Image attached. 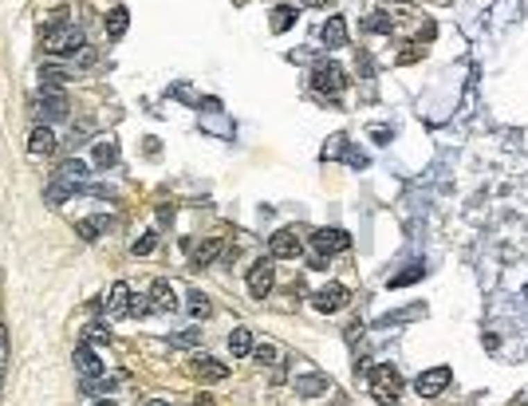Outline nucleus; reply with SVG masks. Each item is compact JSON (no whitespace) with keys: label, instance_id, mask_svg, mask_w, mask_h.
I'll list each match as a JSON object with an SVG mask.
<instances>
[{"label":"nucleus","instance_id":"nucleus-1","mask_svg":"<svg viewBox=\"0 0 528 406\" xmlns=\"http://www.w3.org/2000/svg\"><path fill=\"white\" fill-rule=\"evenodd\" d=\"M371 394H375V403L379 406H394L398 403V394H402V375H398L391 363L375 367L371 371Z\"/></svg>","mask_w":528,"mask_h":406},{"label":"nucleus","instance_id":"nucleus-2","mask_svg":"<svg viewBox=\"0 0 528 406\" xmlns=\"http://www.w3.org/2000/svg\"><path fill=\"white\" fill-rule=\"evenodd\" d=\"M79 48H83V32L75 24H60L51 32H44V51L48 56H75Z\"/></svg>","mask_w":528,"mask_h":406},{"label":"nucleus","instance_id":"nucleus-3","mask_svg":"<svg viewBox=\"0 0 528 406\" xmlns=\"http://www.w3.org/2000/svg\"><path fill=\"white\" fill-rule=\"evenodd\" d=\"M312 87H316L320 95H339V91L347 87V71L339 67V63L323 60V63H316V71H312Z\"/></svg>","mask_w":528,"mask_h":406},{"label":"nucleus","instance_id":"nucleus-4","mask_svg":"<svg viewBox=\"0 0 528 406\" xmlns=\"http://www.w3.org/2000/svg\"><path fill=\"white\" fill-rule=\"evenodd\" d=\"M450 382H454V371L445 367V363H438V367H430V371H422V375H418L414 391L422 394V398H438Z\"/></svg>","mask_w":528,"mask_h":406},{"label":"nucleus","instance_id":"nucleus-5","mask_svg":"<svg viewBox=\"0 0 528 406\" xmlns=\"http://www.w3.org/2000/svg\"><path fill=\"white\" fill-rule=\"evenodd\" d=\"M36 115H40V123H60L67 115V95L60 87H44V95L36 99Z\"/></svg>","mask_w":528,"mask_h":406},{"label":"nucleus","instance_id":"nucleus-6","mask_svg":"<svg viewBox=\"0 0 528 406\" xmlns=\"http://www.w3.org/2000/svg\"><path fill=\"white\" fill-rule=\"evenodd\" d=\"M312 245H316L320 257H332V253H347V248H351V237H347L343 229H316V233H312Z\"/></svg>","mask_w":528,"mask_h":406},{"label":"nucleus","instance_id":"nucleus-7","mask_svg":"<svg viewBox=\"0 0 528 406\" xmlns=\"http://www.w3.org/2000/svg\"><path fill=\"white\" fill-rule=\"evenodd\" d=\"M272 284H276V269H272V260L260 257L253 269H248V292L257 296V300H264V296L272 292Z\"/></svg>","mask_w":528,"mask_h":406},{"label":"nucleus","instance_id":"nucleus-8","mask_svg":"<svg viewBox=\"0 0 528 406\" xmlns=\"http://www.w3.org/2000/svg\"><path fill=\"white\" fill-rule=\"evenodd\" d=\"M312 304H316V312H323V316L343 312L347 308V288H343V284H323L320 292L312 296Z\"/></svg>","mask_w":528,"mask_h":406},{"label":"nucleus","instance_id":"nucleus-9","mask_svg":"<svg viewBox=\"0 0 528 406\" xmlns=\"http://www.w3.org/2000/svg\"><path fill=\"white\" fill-rule=\"evenodd\" d=\"M189 371H194V379H201V382L229 379V363H217L213 355H194L189 359Z\"/></svg>","mask_w":528,"mask_h":406},{"label":"nucleus","instance_id":"nucleus-10","mask_svg":"<svg viewBox=\"0 0 528 406\" xmlns=\"http://www.w3.org/2000/svg\"><path fill=\"white\" fill-rule=\"evenodd\" d=\"M300 248H304V245H300V237H296V229H280V233L272 237L269 253H272L276 260H296V257H300Z\"/></svg>","mask_w":528,"mask_h":406},{"label":"nucleus","instance_id":"nucleus-11","mask_svg":"<svg viewBox=\"0 0 528 406\" xmlns=\"http://www.w3.org/2000/svg\"><path fill=\"white\" fill-rule=\"evenodd\" d=\"M327 391H332V379L323 371H312V375H300L296 379V394L300 398H316V394H327Z\"/></svg>","mask_w":528,"mask_h":406},{"label":"nucleus","instance_id":"nucleus-12","mask_svg":"<svg viewBox=\"0 0 528 406\" xmlns=\"http://www.w3.org/2000/svg\"><path fill=\"white\" fill-rule=\"evenodd\" d=\"M150 312H178V296L166 280H154L150 288Z\"/></svg>","mask_w":528,"mask_h":406},{"label":"nucleus","instance_id":"nucleus-13","mask_svg":"<svg viewBox=\"0 0 528 406\" xmlns=\"http://www.w3.org/2000/svg\"><path fill=\"white\" fill-rule=\"evenodd\" d=\"M75 367H79V375H83V379H95V375H103V363H99V355H95L87 344L75 347Z\"/></svg>","mask_w":528,"mask_h":406},{"label":"nucleus","instance_id":"nucleus-14","mask_svg":"<svg viewBox=\"0 0 528 406\" xmlns=\"http://www.w3.org/2000/svg\"><path fill=\"white\" fill-rule=\"evenodd\" d=\"M323 44L327 48H347V20L343 16H327V24H323Z\"/></svg>","mask_w":528,"mask_h":406},{"label":"nucleus","instance_id":"nucleus-15","mask_svg":"<svg viewBox=\"0 0 528 406\" xmlns=\"http://www.w3.org/2000/svg\"><path fill=\"white\" fill-rule=\"evenodd\" d=\"M56 178L60 182H67L71 189H83V182H87V166L79 158H71V162H63L60 170H56Z\"/></svg>","mask_w":528,"mask_h":406},{"label":"nucleus","instance_id":"nucleus-16","mask_svg":"<svg viewBox=\"0 0 528 406\" xmlns=\"http://www.w3.org/2000/svg\"><path fill=\"white\" fill-rule=\"evenodd\" d=\"M126 308H130V284L119 280L111 288V296H107V312H111V316H126Z\"/></svg>","mask_w":528,"mask_h":406},{"label":"nucleus","instance_id":"nucleus-17","mask_svg":"<svg viewBox=\"0 0 528 406\" xmlns=\"http://www.w3.org/2000/svg\"><path fill=\"white\" fill-rule=\"evenodd\" d=\"M28 150H32V154H44V158H48V154H56V135H51L48 126H36V130H32V138H28Z\"/></svg>","mask_w":528,"mask_h":406},{"label":"nucleus","instance_id":"nucleus-18","mask_svg":"<svg viewBox=\"0 0 528 406\" xmlns=\"http://www.w3.org/2000/svg\"><path fill=\"white\" fill-rule=\"evenodd\" d=\"M126 28H130V12L119 4V8H111V12H107V36H111V40H123Z\"/></svg>","mask_w":528,"mask_h":406},{"label":"nucleus","instance_id":"nucleus-19","mask_svg":"<svg viewBox=\"0 0 528 406\" xmlns=\"http://www.w3.org/2000/svg\"><path fill=\"white\" fill-rule=\"evenodd\" d=\"M119 162V142L114 138H95V166H114Z\"/></svg>","mask_w":528,"mask_h":406},{"label":"nucleus","instance_id":"nucleus-20","mask_svg":"<svg viewBox=\"0 0 528 406\" xmlns=\"http://www.w3.org/2000/svg\"><path fill=\"white\" fill-rule=\"evenodd\" d=\"M229 351H233V359L253 355V332H248V328H233V335H229Z\"/></svg>","mask_w":528,"mask_h":406},{"label":"nucleus","instance_id":"nucleus-21","mask_svg":"<svg viewBox=\"0 0 528 406\" xmlns=\"http://www.w3.org/2000/svg\"><path fill=\"white\" fill-rule=\"evenodd\" d=\"M107 229H111V217H87V221L75 225V233L83 241H99V233H107Z\"/></svg>","mask_w":528,"mask_h":406},{"label":"nucleus","instance_id":"nucleus-22","mask_svg":"<svg viewBox=\"0 0 528 406\" xmlns=\"http://www.w3.org/2000/svg\"><path fill=\"white\" fill-rule=\"evenodd\" d=\"M217 253H221V237H209L205 245L194 253V269H209V264L217 260Z\"/></svg>","mask_w":528,"mask_h":406},{"label":"nucleus","instance_id":"nucleus-23","mask_svg":"<svg viewBox=\"0 0 528 406\" xmlns=\"http://www.w3.org/2000/svg\"><path fill=\"white\" fill-rule=\"evenodd\" d=\"M75 189L67 182H60V178H51L48 182V189H44V201H48V205H63V201H67V197H71Z\"/></svg>","mask_w":528,"mask_h":406},{"label":"nucleus","instance_id":"nucleus-24","mask_svg":"<svg viewBox=\"0 0 528 406\" xmlns=\"http://www.w3.org/2000/svg\"><path fill=\"white\" fill-rule=\"evenodd\" d=\"M422 264H406L402 272H394L391 280H386V288H406V284H414V280H422Z\"/></svg>","mask_w":528,"mask_h":406},{"label":"nucleus","instance_id":"nucleus-25","mask_svg":"<svg viewBox=\"0 0 528 406\" xmlns=\"http://www.w3.org/2000/svg\"><path fill=\"white\" fill-rule=\"evenodd\" d=\"M296 24V8L292 4H280V8H272V32H288Z\"/></svg>","mask_w":528,"mask_h":406},{"label":"nucleus","instance_id":"nucleus-26","mask_svg":"<svg viewBox=\"0 0 528 406\" xmlns=\"http://www.w3.org/2000/svg\"><path fill=\"white\" fill-rule=\"evenodd\" d=\"M185 308H189V316H194V320H205L209 312H213V304H209L205 292H189V304H185Z\"/></svg>","mask_w":528,"mask_h":406},{"label":"nucleus","instance_id":"nucleus-27","mask_svg":"<svg viewBox=\"0 0 528 406\" xmlns=\"http://www.w3.org/2000/svg\"><path fill=\"white\" fill-rule=\"evenodd\" d=\"M363 28H367V32H391V16L386 12H371L367 20H363Z\"/></svg>","mask_w":528,"mask_h":406},{"label":"nucleus","instance_id":"nucleus-28","mask_svg":"<svg viewBox=\"0 0 528 406\" xmlns=\"http://www.w3.org/2000/svg\"><path fill=\"white\" fill-rule=\"evenodd\" d=\"M154 245H158V237H154V233H142L135 245H130V253H135V257H146V253H154Z\"/></svg>","mask_w":528,"mask_h":406},{"label":"nucleus","instance_id":"nucleus-29","mask_svg":"<svg viewBox=\"0 0 528 406\" xmlns=\"http://www.w3.org/2000/svg\"><path fill=\"white\" fill-rule=\"evenodd\" d=\"M253 359H257L260 367H269V363H276V347H272V344H260V347H253Z\"/></svg>","mask_w":528,"mask_h":406},{"label":"nucleus","instance_id":"nucleus-30","mask_svg":"<svg viewBox=\"0 0 528 406\" xmlns=\"http://www.w3.org/2000/svg\"><path fill=\"white\" fill-rule=\"evenodd\" d=\"M40 79H44V87H63L67 71H60V67H44V71H40Z\"/></svg>","mask_w":528,"mask_h":406},{"label":"nucleus","instance_id":"nucleus-31","mask_svg":"<svg viewBox=\"0 0 528 406\" xmlns=\"http://www.w3.org/2000/svg\"><path fill=\"white\" fill-rule=\"evenodd\" d=\"M4 371H8V328L0 323V382H4Z\"/></svg>","mask_w":528,"mask_h":406},{"label":"nucleus","instance_id":"nucleus-32","mask_svg":"<svg viewBox=\"0 0 528 406\" xmlns=\"http://www.w3.org/2000/svg\"><path fill=\"white\" fill-rule=\"evenodd\" d=\"M126 316H150V296H130V308Z\"/></svg>","mask_w":528,"mask_h":406},{"label":"nucleus","instance_id":"nucleus-33","mask_svg":"<svg viewBox=\"0 0 528 406\" xmlns=\"http://www.w3.org/2000/svg\"><path fill=\"white\" fill-rule=\"evenodd\" d=\"M343 146H347V138H343V135H332V138H327V146H323V158H335V154H343Z\"/></svg>","mask_w":528,"mask_h":406},{"label":"nucleus","instance_id":"nucleus-34","mask_svg":"<svg viewBox=\"0 0 528 406\" xmlns=\"http://www.w3.org/2000/svg\"><path fill=\"white\" fill-rule=\"evenodd\" d=\"M170 344L173 347H194V344H201V332H178Z\"/></svg>","mask_w":528,"mask_h":406},{"label":"nucleus","instance_id":"nucleus-35","mask_svg":"<svg viewBox=\"0 0 528 406\" xmlns=\"http://www.w3.org/2000/svg\"><path fill=\"white\" fill-rule=\"evenodd\" d=\"M83 339L87 344H103V339H107V328H103V323H91V328L83 332Z\"/></svg>","mask_w":528,"mask_h":406},{"label":"nucleus","instance_id":"nucleus-36","mask_svg":"<svg viewBox=\"0 0 528 406\" xmlns=\"http://www.w3.org/2000/svg\"><path fill=\"white\" fill-rule=\"evenodd\" d=\"M343 158L351 162L355 170H363V166H367V154H363V150H351V146H343Z\"/></svg>","mask_w":528,"mask_h":406},{"label":"nucleus","instance_id":"nucleus-37","mask_svg":"<svg viewBox=\"0 0 528 406\" xmlns=\"http://www.w3.org/2000/svg\"><path fill=\"white\" fill-rule=\"evenodd\" d=\"M414 60H418V48H414V44H410V48H406L402 56H398V63H414Z\"/></svg>","mask_w":528,"mask_h":406},{"label":"nucleus","instance_id":"nucleus-38","mask_svg":"<svg viewBox=\"0 0 528 406\" xmlns=\"http://www.w3.org/2000/svg\"><path fill=\"white\" fill-rule=\"evenodd\" d=\"M307 8H320V4H327V0H304Z\"/></svg>","mask_w":528,"mask_h":406},{"label":"nucleus","instance_id":"nucleus-39","mask_svg":"<svg viewBox=\"0 0 528 406\" xmlns=\"http://www.w3.org/2000/svg\"><path fill=\"white\" fill-rule=\"evenodd\" d=\"M142 406H170V403H162V398H150V403H142Z\"/></svg>","mask_w":528,"mask_h":406},{"label":"nucleus","instance_id":"nucleus-40","mask_svg":"<svg viewBox=\"0 0 528 406\" xmlns=\"http://www.w3.org/2000/svg\"><path fill=\"white\" fill-rule=\"evenodd\" d=\"M332 406H347V398H343V394H335V403Z\"/></svg>","mask_w":528,"mask_h":406},{"label":"nucleus","instance_id":"nucleus-41","mask_svg":"<svg viewBox=\"0 0 528 406\" xmlns=\"http://www.w3.org/2000/svg\"><path fill=\"white\" fill-rule=\"evenodd\" d=\"M95 406H114V403H111V398H103V403H95Z\"/></svg>","mask_w":528,"mask_h":406}]
</instances>
